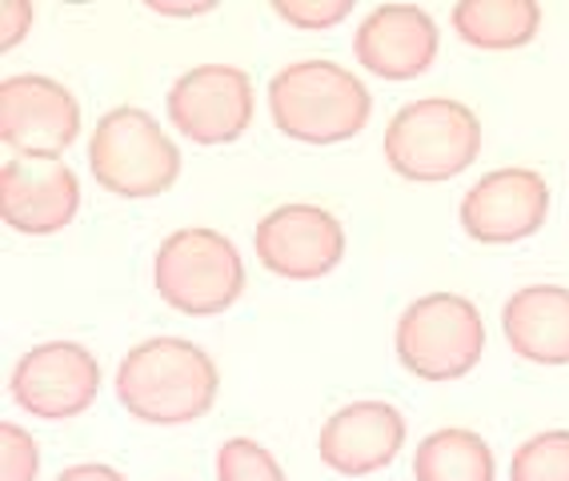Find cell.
Listing matches in <instances>:
<instances>
[{
  "instance_id": "1",
  "label": "cell",
  "mask_w": 569,
  "mask_h": 481,
  "mask_svg": "<svg viewBox=\"0 0 569 481\" xmlns=\"http://www.w3.org/2000/svg\"><path fill=\"white\" fill-rule=\"evenodd\" d=\"M117 401L144 425H189L213 410L221 393L217 361L197 341L149 338L137 341L117 365Z\"/></svg>"
},
{
  "instance_id": "2",
  "label": "cell",
  "mask_w": 569,
  "mask_h": 481,
  "mask_svg": "<svg viewBox=\"0 0 569 481\" xmlns=\"http://www.w3.org/2000/svg\"><path fill=\"white\" fill-rule=\"evenodd\" d=\"M277 133L301 144H337L357 137L373 117V97L353 69L326 57L293 61L269 81Z\"/></svg>"
},
{
  "instance_id": "3",
  "label": "cell",
  "mask_w": 569,
  "mask_h": 481,
  "mask_svg": "<svg viewBox=\"0 0 569 481\" xmlns=\"http://www.w3.org/2000/svg\"><path fill=\"white\" fill-rule=\"evenodd\" d=\"M381 153L397 177L417 184L453 181L478 161L481 121L453 97H417L386 124Z\"/></svg>"
},
{
  "instance_id": "4",
  "label": "cell",
  "mask_w": 569,
  "mask_h": 481,
  "mask_svg": "<svg viewBox=\"0 0 569 481\" xmlns=\"http://www.w3.org/2000/svg\"><path fill=\"white\" fill-rule=\"evenodd\" d=\"M157 298L184 318H217L244 293V257L209 226L173 229L153 257Z\"/></svg>"
},
{
  "instance_id": "5",
  "label": "cell",
  "mask_w": 569,
  "mask_h": 481,
  "mask_svg": "<svg viewBox=\"0 0 569 481\" xmlns=\"http://www.w3.org/2000/svg\"><path fill=\"white\" fill-rule=\"evenodd\" d=\"M89 169L104 193L121 201L169 193L181 177V149L153 113L137 104H117L92 124Z\"/></svg>"
},
{
  "instance_id": "6",
  "label": "cell",
  "mask_w": 569,
  "mask_h": 481,
  "mask_svg": "<svg viewBox=\"0 0 569 481\" xmlns=\"http://www.w3.org/2000/svg\"><path fill=\"white\" fill-rule=\"evenodd\" d=\"M397 361L421 381H458L486 353V321L481 309L461 293H426L393 329Z\"/></svg>"
},
{
  "instance_id": "7",
  "label": "cell",
  "mask_w": 569,
  "mask_h": 481,
  "mask_svg": "<svg viewBox=\"0 0 569 481\" xmlns=\"http://www.w3.org/2000/svg\"><path fill=\"white\" fill-rule=\"evenodd\" d=\"M164 109L193 144H229L253 124V77L237 64H197L169 84Z\"/></svg>"
},
{
  "instance_id": "8",
  "label": "cell",
  "mask_w": 569,
  "mask_h": 481,
  "mask_svg": "<svg viewBox=\"0 0 569 481\" xmlns=\"http://www.w3.org/2000/svg\"><path fill=\"white\" fill-rule=\"evenodd\" d=\"M9 390L29 418H81L101 393V361L81 341H41L12 365Z\"/></svg>"
},
{
  "instance_id": "9",
  "label": "cell",
  "mask_w": 569,
  "mask_h": 481,
  "mask_svg": "<svg viewBox=\"0 0 569 481\" xmlns=\"http://www.w3.org/2000/svg\"><path fill=\"white\" fill-rule=\"evenodd\" d=\"M81 137V104L44 72H21L0 84V141L17 157L61 161Z\"/></svg>"
},
{
  "instance_id": "10",
  "label": "cell",
  "mask_w": 569,
  "mask_h": 481,
  "mask_svg": "<svg viewBox=\"0 0 569 481\" xmlns=\"http://www.w3.org/2000/svg\"><path fill=\"white\" fill-rule=\"evenodd\" d=\"M253 253L269 273L284 277V281H317L341 265L346 226L329 209L289 201L257 221Z\"/></svg>"
},
{
  "instance_id": "11",
  "label": "cell",
  "mask_w": 569,
  "mask_h": 481,
  "mask_svg": "<svg viewBox=\"0 0 569 481\" xmlns=\"http://www.w3.org/2000/svg\"><path fill=\"white\" fill-rule=\"evenodd\" d=\"M461 229L481 245H513L533 237L549 217V181L538 169L506 164L469 184L461 197Z\"/></svg>"
},
{
  "instance_id": "12",
  "label": "cell",
  "mask_w": 569,
  "mask_h": 481,
  "mask_svg": "<svg viewBox=\"0 0 569 481\" xmlns=\"http://www.w3.org/2000/svg\"><path fill=\"white\" fill-rule=\"evenodd\" d=\"M81 209V181L64 161L9 157L0 164V217L24 237H52Z\"/></svg>"
},
{
  "instance_id": "13",
  "label": "cell",
  "mask_w": 569,
  "mask_h": 481,
  "mask_svg": "<svg viewBox=\"0 0 569 481\" xmlns=\"http://www.w3.org/2000/svg\"><path fill=\"white\" fill-rule=\"evenodd\" d=\"M406 413L389 401H349L333 418H326L317 433V453L341 478H369L393 465L397 453L406 450Z\"/></svg>"
},
{
  "instance_id": "14",
  "label": "cell",
  "mask_w": 569,
  "mask_h": 481,
  "mask_svg": "<svg viewBox=\"0 0 569 481\" xmlns=\"http://www.w3.org/2000/svg\"><path fill=\"white\" fill-rule=\"evenodd\" d=\"M441 32L421 4H377L353 32V57L381 81H413L438 61Z\"/></svg>"
},
{
  "instance_id": "15",
  "label": "cell",
  "mask_w": 569,
  "mask_h": 481,
  "mask_svg": "<svg viewBox=\"0 0 569 481\" xmlns=\"http://www.w3.org/2000/svg\"><path fill=\"white\" fill-rule=\"evenodd\" d=\"M501 333L521 361L569 365V289L526 285L501 305Z\"/></svg>"
},
{
  "instance_id": "16",
  "label": "cell",
  "mask_w": 569,
  "mask_h": 481,
  "mask_svg": "<svg viewBox=\"0 0 569 481\" xmlns=\"http://www.w3.org/2000/svg\"><path fill=\"white\" fill-rule=\"evenodd\" d=\"M449 21L461 41L473 49L506 52L538 37L541 4L538 0H458Z\"/></svg>"
},
{
  "instance_id": "17",
  "label": "cell",
  "mask_w": 569,
  "mask_h": 481,
  "mask_svg": "<svg viewBox=\"0 0 569 481\" xmlns=\"http://www.w3.org/2000/svg\"><path fill=\"white\" fill-rule=\"evenodd\" d=\"M413 481H498V461L481 433L446 425L413 450Z\"/></svg>"
},
{
  "instance_id": "18",
  "label": "cell",
  "mask_w": 569,
  "mask_h": 481,
  "mask_svg": "<svg viewBox=\"0 0 569 481\" xmlns=\"http://www.w3.org/2000/svg\"><path fill=\"white\" fill-rule=\"evenodd\" d=\"M509 481H569V430H541L509 458Z\"/></svg>"
},
{
  "instance_id": "19",
  "label": "cell",
  "mask_w": 569,
  "mask_h": 481,
  "mask_svg": "<svg viewBox=\"0 0 569 481\" xmlns=\"http://www.w3.org/2000/svg\"><path fill=\"white\" fill-rule=\"evenodd\" d=\"M217 481H289L281 461L253 438H229L213 458Z\"/></svg>"
},
{
  "instance_id": "20",
  "label": "cell",
  "mask_w": 569,
  "mask_h": 481,
  "mask_svg": "<svg viewBox=\"0 0 569 481\" xmlns=\"http://www.w3.org/2000/svg\"><path fill=\"white\" fill-rule=\"evenodd\" d=\"M41 473V450L24 425L0 421V481H37Z\"/></svg>"
},
{
  "instance_id": "21",
  "label": "cell",
  "mask_w": 569,
  "mask_h": 481,
  "mask_svg": "<svg viewBox=\"0 0 569 481\" xmlns=\"http://www.w3.org/2000/svg\"><path fill=\"white\" fill-rule=\"evenodd\" d=\"M277 21L293 24V29L321 32L341 24L353 12V0H273Z\"/></svg>"
},
{
  "instance_id": "22",
  "label": "cell",
  "mask_w": 569,
  "mask_h": 481,
  "mask_svg": "<svg viewBox=\"0 0 569 481\" xmlns=\"http://www.w3.org/2000/svg\"><path fill=\"white\" fill-rule=\"evenodd\" d=\"M29 24H32L29 0H4V9H0V49H17L29 37Z\"/></svg>"
},
{
  "instance_id": "23",
  "label": "cell",
  "mask_w": 569,
  "mask_h": 481,
  "mask_svg": "<svg viewBox=\"0 0 569 481\" xmlns=\"http://www.w3.org/2000/svg\"><path fill=\"white\" fill-rule=\"evenodd\" d=\"M52 481H129L121 470H112L104 461H81V465H69L61 470Z\"/></svg>"
},
{
  "instance_id": "24",
  "label": "cell",
  "mask_w": 569,
  "mask_h": 481,
  "mask_svg": "<svg viewBox=\"0 0 569 481\" xmlns=\"http://www.w3.org/2000/svg\"><path fill=\"white\" fill-rule=\"evenodd\" d=\"M153 12H161V17H204V12L217 9V0H204V4H164V0H144Z\"/></svg>"
}]
</instances>
